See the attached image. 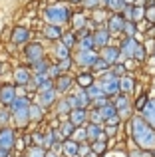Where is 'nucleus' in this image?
I'll return each mask as SVG.
<instances>
[{
	"label": "nucleus",
	"instance_id": "f257e3e1",
	"mask_svg": "<svg viewBox=\"0 0 155 157\" xmlns=\"http://www.w3.org/2000/svg\"><path fill=\"white\" fill-rule=\"evenodd\" d=\"M131 135L141 149H153L155 147V129L139 115L131 119Z\"/></svg>",
	"mask_w": 155,
	"mask_h": 157
},
{
	"label": "nucleus",
	"instance_id": "f03ea898",
	"mask_svg": "<svg viewBox=\"0 0 155 157\" xmlns=\"http://www.w3.org/2000/svg\"><path fill=\"white\" fill-rule=\"evenodd\" d=\"M30 98L18 94L16 100L8 105V111H10V119H12V127L16 129H26L30 125V117H28V107H30Z\"/></svg>",
	"mask_w": 155,
	"mask_h": 157
},
{
	"label": "nucleus",
	"instance_id": "7ed1b4c3",
	"mask_svg": "<svg viewBox=\"0 0 155 157\" xmlns=\"http://www.w3.org/2000/svg\"><path fill=\"white\" fill-rule=\"evenodd\" d=\"M44 20H46V24L64 26L66 22H70V10L62 4H52L44 10Z\"/></svg>",
	"mask_w": 155,
	"mask_h": 157
},
{
	"label": "nucleus",
	"instance_id": "20e7f679",
	"mask_svg": "<svg viewBox=\"0 0 155 157\" xmlns=\"http://www.w3.org/2000/svg\"><path fill=\"white\" fill-rule=\"evenodd\" d=\"M22 56H24V62H26V66H30V64H34V62L42 60V58H46V48H44L40 42H34V40H30V42H28L26 46L22 48Z\"/></svg>",
	"mask_w": 155,
	"mask_h": 157
},
{
	"label": "nucleus",
	"instance_id": "39448f33",
	"mask_svg": "<svg viewBox=\"0 0 155 157\" xmlns=\"http://www.w3.org/2000/svg\"><path fill=\"white\" fill-rule=\"evenodd\" d=\"M16 137H18V129H16V127H12V125L0 127V149H6V151L12 153Z\"/></svg>",
	"mask_w": 155,
	"mask_h": 157
},
{
	"label": "nucleus",
	"instance_id": "423d86ee",
	"mask_svg": "<svg viewBox=\"0 0 155 157\" xmlns=\"http://www.w3.org/2000/svg\"><path fill=\"white\" fill-rule=\"evenodd\" d=\"M18 96V88L12 82H0V105L8 107Z\"/></svg>",
	"mask_w": 155,
	"mask_h": 157
},
{
	"label": "nucleus",
	"instance_id": "0eeeda50",
	"mask_svg": "<svg viewBox=\"0 0 155 157\" xmlns=\"http://www.w3.org/2000/svg\"><path fill=\"white\" fill-rule=\"evenodd\" d=\"M32 40V32L26 26H14L10 32V44L12 46H26Z\"/></svg>",
	"mask_w": 155,
	"mask_h": 157
},
{
	"label": "nucleus",
	"instance_id": "6e6552de",
	"mask_svg": "<svg viewBox=\"0 0 155 157\" xmlns=\"http://www.w3.org/2000/svg\"><path fill=\"white\" fill-rule=\"evenodd\" d=\"M32 80V72L28 66H16L14 70H12V84L16 86V88H24V86H28Z\"/></svg>",
	"mask_w": 155,
	"mask_h": 157
},
{
	"label": "nucleus",
	"instance_id": "1a4fd4ad",
	"mask_svg": "<svg viewBox=\"0 0 155 157\" xmlns=\"http://www.w3.org/2000/svg\"><path fill=\"white\" fill-rule=\"evenodd\" d=\"M56 100H58V94H56L54 88L50 90H44V92H36L34 98H32V101H36L38 105H42L44 109H48V107H52L56 104Z\"/></svg>",
	"mask_w": 155,
	"mask_h": 157
},
{
	"label": "nucleus",
	"instance_id": "9d476101",
	"mask_svg": "<svg viewBox=\"0 0 155 157\" xmlns=\"http://www.w3.org/2000/svg\"><path fill=\"white\" fill-rule=\"evenodd\" d=\"M100 88L104 90L105 96H115L119 92V78H115L113 74H105L100 82Z\"/></svg>",
	"mask_w": 155,
	"mask_h": 157
},
{
	"label": "nucleus",
	"instance_id": "9b49d317",
	"mask_svg": "<svg viewBox=\"0 0 155 157\" xmlns=\"http://www.w3.org/2000/svg\"><path fill=\"white\" fill-rule=\"evenodd\" d=\"M68 104L70 107L74 109V107H81V109H88V105H92V100L88 98V94H85V90H80L78 94H70V96H66Z\"/></svg>",
	"mask_w": 155,
	"mask_h": 157
},
{
	"label": "nucleus",
	"instance_id": "f8f14e48",
	"mask_svg": "<svg viewBox=\"0 0 155 157\" xmlns=\"http://www.w3.org/2000/svg\"><path fill=\"white\" fill-rule=\"evenodd\" d=\"M72 84H74V80H72L68 74H60L58 78L54 80V90L58 96H62V94H68L72 88Z\"/></svg>",
	"mask_w": 155,
	"mask_h": 157
},
{
	"label": "nucleus",
	"instance_id": "ddd939ff",
	"mask_svg": "<svg viewBox=\"0 0 155 157\" xmlns=\"http://www.w3.org/2000/svg\"><path fill=\"white\" fill-rule=\"evenodd\" d=\"M78 36H80V40H78V46H80V50H93L96 52V44H93V34L88 30H78Z\"/></svg>",
	"mask_w": 155,
	"mask_h": 157
},
{
	"label": "nucleus",
	"instance_id": "4468645a",
	"mask_svg": "<svg viewBox=\"0 0 155 157\" xmlns=\"http://www.w3.org/2000/svg\"><path fill=\"white\" fill-rule=\"evenodd\" d=\"M97 56H96V52H93V50H78L74 62H76L78 66H85V68H89V66L93 64Z\"/></svg>",
	"mask_w": 155,
	"mask_h": 157
},
{
	"label": "nucleus",
	"instance_id": "2eb2a0df",
	"mask_svg": "<svg viewBox=\"0 0 155 157\" xmlns=\"http://www.w3.org/2000/svg\"><path fill=\"white\" fill-rule=\"evenodd\" d=\"M44 115H46V109H44L42 105H38L36 101H30V107H28V117H30V123H32V125L40 123L44 119Z\"/></svg>",
	"mask_w": 155,
	"mask_h": 157
},
{
	"label": "nucleus",
	"instance_id": "dca6fc26",
	"mask_svg": "<svg viewBox=\"0 0 155 157\" xmlns=\"http://www.w3.org/2000/svg\"><path fill=\"white\" fill-rule=\"evenodd\" d=\"M85 133H88V139H92V141H105L108 139L105 131L97 123H88L85 125Z\"/></svg>",
	"mask_w": 155,
	"mask_h": 157
},
{
	"label": "nucleus",
	"instance_id": "f3484780",
	"mask_svg": "<svg viewBox=\"0 0 155 157\" xmlns=\"http://www.w3.org/2000/svg\"><path fill=\"white\" fill-rule=\"evenodd\" d=\"M123 16L119 14V12H115L113 16H109V22H108V32L109 34H119V32H123Z\"/></svg>",
	"mask_w": 155,
	"mask_h": 157
},
{
	"label": "nucleus",
	"instance_id": "a211bd4d",
	"mask_svg": "<svg viewBox=\"0 0 155 157\" xmlns=\"http://www.w3.org/2000/svg\"><path fill=\"white\" fill-rule=\"evenodd\" d=\"M62 26H54V24H46V26L42 28V36L46 40H50V42H58L60 38H62Z\"/></svg>",
	"mask_w": 155,
	"mask_h": 157
},
{
	"label": "nucleus",
	"instance_id": "6ab92c4d",
	"mask_svg": "<svg viewBox=\"0 0 155 157\" xmlns=\"http://www.w3.org/2000/svg\"><path fill=\"white\" fill-rule=\"evenodd\" d=\"M85 117H88V111L81 109V107H74V109L68 113V121L74 123L76 127H81L85 123Z\"/></svg>",
	"mask_w": 155,
	"mask_h": 157
},
{
	"label": "nucleus",
	"instance_id": "aec40b11",
	"mask_svg": "<svg viewBox=\"0 0 155 157\" xmlns=\"http://www.w3.org/2000/svg\"><path fill=\"white\" fill-rule=\"evenodd\" d=\"M93 34V44H96V50L97 48H105V46H109V38H112V34L108 32V28H101V30H97V32H92Z\"/></svg>",
	"mask_w": 155,
	"mask_h": 157
},
{
	"label": "nucleus",
	"instance_id": "412c9836",
	"mask_svg": "<svg viewBox=\"0 0 155 157\" xmlns=\"http://www.w3.org/2000/svg\"><path fill=\"white\" fill-rule=\"evenodd\" d=\"M141 111H143V119L155 129V100H147Z\"/></svg>",
	"mask_w": 155,
	"mask_h": 157
},
{
	"label": "nucleus",
	"instance_id": "4be33fe9",
	"mask_svg": "<svg viewBox=\"0 0 155 157\" xmlns=\"http://www.w3.org/2000/svg\"><path fill=\"white\" fill-rule=\"evenodd\" d=\"M54 107H56V115H58V117L68 119V113L72 111V107H70V104H68L66 98H58L56 104H54Z\"/></svg>",
	"mask_w": 155,
	"mask_h": 157
},
{
	"label": "nucleus",
	"instance_id": "5701e85b",
	"mask_svg": "<svg viewBox=\"0 0 155 157\" xmlns=\"http://www.w3.org/2000/svg\"><path fill=\"white\" fill-rule=\"evenodd\" d=\"M101 58H104L105 62H108L109 66H113L117 62V58H119V48H115V46H105V48H101Z\"/></svg>",
	"mask_w": 155,
	"mask_h": 157
},
{
	"label": "nucleus",
	"instance_id": "b1692460",
	"mask_svg": "<svg viewBox=\"0 0 155 157\" xmlns=\"http://www.w3.org/2000/svg\"><path fill=\"white\" fill-rule=\"evenodd\" d=\"M78 145L80 143L74 139H64L62 141V155L64 157H76L78 155Z\"/></svg>",
	"mask_w": 155,
	"mask_h": 157
},
{
	"label": "nucleus",
	"instance_id": "393cba45",
	"mask_svg": "<svg viewBox=\"0 0 155 157\" xmlns=\"http://www.w3.org/2000/svg\"><path fill=\"white\" fill-rule=\"evenodd\" d=\"M50 64H52V62L48 60V58H42V60H38V62H34V64H30L28 68H30L32 74H46L48 68H50Z\"/></svg>",
	"mask_w": 155,
	"mask_h": 157
},
{
	"label": "nucleus",
	"instance_id": "a878e982",
	"mask_svg": "<svg viewBox=\"0 0 155 157\" xmlns=\"http://www.w3.org/2000/svg\"><path fill=\"white\" fill-rule=\"evenodd\" d=\"M74 129H76V125H74V123H70L68 119H64V121L58 125V133L62 135V139H70L72 133H74Z\"/></svg>",
	"mask_w": 155,
	"mask_h": 157
},
{
	"label": "nucleus",
	"instance_id": "bb28decb",
	"mask_svg": "<svg viewBox=\"0 0 155 157\" xmlns=\"http://www.w3.org/2000/svg\"><path fill=\"white\" fill-rule=\"evenodd\" d=\"M54 56H56V60H66V58H70V48H66L62 42H54Z\"/></svg>",
	"mask_w": 155,
	"mask_h": 157
},
{
	"label": "nucleus",
	"instance_id": "cd10ccee",
	"mask_svg": "<svg viewBox=\"0 0 155 157\" xmlns=\"http://www.w3.org/2000/svg\"><path fill=\"white\" fill-rule=\"evenodd\" d=\"M119 90H123V92L131 94L133 90H135V80H133V78H129V76L119 78Z\"/></svg>",
	"mask_w": 155,
	"mask_h": 157
},
{
	"label": "nucleus",
	"instance_id": "c85d7f7f",
	"mask_svg": "<svg viewBox=\"0 0 155 157\" xmlns=\"http://www.w3.org/2000/svg\"><path fill=\"white\" fill-rule=\"evenodd\" d=\"M60 42L64 44L66 48H74L78 44V36L74 32H62V38H60Z\"/></svg>",
	"mask_w": 155,
	"mask_h": 157
},
{
	"label": "nucleus",
	"instance_id": "c756f323",
	"mask_svg": "<svg viewBox=\"0 0 155 157\" xmlns=\"http://www.w3.org/2000/svg\"><path fill=\"white\" fill-rule=\"evenodd\" d=\"M135 38H125L123 40V44H121V50L119 52H123L125 56H129V58H133V50H135Z\"/></svg>",
	"mask_w": 155,
	"mask_h": 157
},
{
	"label": "nucleus",
	"instance_id": "7c9ffc66",
	"mask_svg": "<svg viewBox=\"0 0 155 157\" xmlns=\"http://www.w3.org/2000/svg\"><path fill=\"white\" fill-rule=\"evenodd\" d=\"M24 157H46V149L38 145H30L24 149Z\"/></svg>",
	"mask_w": 155,
	"mask_h": 157
},
{
	"label": "nucleus",
	"instance_id": "2f4dec72",
	"mask_svg": "<svg viewBox=\"0 0 155 157\" xmlns=\"http://www.w3.org/2000/svg\"><path fill=\"white\" fill-rule=\"evenodd\" d=\"M76 82H78V86H80L81 90H85L88 86L93 84V76H92V74H85V72H84V74H80V76L76 78Z\"/></svg>",
	"mask_w": 155,
	"mask_h": 157
},
{
	"label": "nucleus",
	"instance_id": "473e14b6",
	"mask_svg": "<svg viewBox=\"0 0 155 157\" xmlns=\"http://www.w3.org/2000/svg\"><path fill=\"white\" fill-rule=\"evenodd\" d=\"M85 94H88V98H89V100H96V98L105 96V94H104V90H101L100 86H96V84L88 86V88H85Z\"/></svg>",
	"mask_w": 155,
	"mask_h": 157
},
{
	"label": "nucleus",
	"instance_id": "72a5a7b5",
	"mask_svg": "<svg viewBox=\"0 0 155 157\" xmlns=\"http://www.w3.org/2000/svg\"><path fill=\"white\" fill-rule=\"evenodd\" d=\"M97 109H100V113H101V117H104V121H105L108 117H112V115L117 113V109H115V105H113V104H105V105L97 107Z\"/></svg>",
	"mask_w": 155,
	"mask_h": 157
},
{
	"label": "nucleus",
	"instance_id": "f704fd0d",
	"mask_svg": "<svg viewBox=\"0 0 155 157\" xmlns=\"http://www.w3.org/2000/svg\"><path fill=\"white\" fill-rule=\"evenodd\" d=\"M6 125H12L10 111H8V107H2V105H0V127H6Z\"/></svg>",
	"mask_w": 155,
	"mask_h": 157
},
{
	"label": "nucleus",
	"instance_id": "c9c22d12",
	"mask_svg": "<svg viewBox=\"0 0 155 157\" xmlns=\"http://www.w3.org/2000/svg\"><path fill=\"white\" fill-rule=\"evenodd\" d=\"M70 139H74V141H78V143H84L85 139H88V133H85V127H76Z\"/></svg>",
	"mask_w": 155,
	"mask_h": 157
},
{
	"label": "nucleus",
	"instance_id": "e433bc0d",
	"mask_svg": "<svg viewBox=\"0 0 155 157\" xmlns=\"http://www.w3.org/2000/svg\"><path fill=\"white\" fill-rule=\"evenodd\" d=\"M89 68H92L93 72H105V70L109 68V64L104 60V58H96V60H93V64L89 66Z\"/></svg>",
	"mask_w": 155,
	"mask_h": 157
},
{
	"label": "nucleus",
	"instance_id": "4c0bfd02",
	"mask_svg": "<svg viewBox=\"0 0 155 157\" xmlns=\"http://www.w3.org/2000/svg\"><path fill=\"white\" fill-rule=\"evenodd\" d=\"M72 26H74L76 30H81L84 26H88V20H85V16L74 14V16H72Z\"/></svg>",
	"mask_w": 155,
	"mask_h": 157
},
{
	"label": "nucleus",
	"instance_id": "58836bf2",
	"mask_svg": "<svg viewBox=\"0 0 155 157\" xmlns=\"http://www.w3.org/2000/svg\"><path fill=\"white\" fill-rule=\"evenodd\" d=\"M105 6H109L113 12H121L123 6H125V2L123 0H105Z\"/></svg>",
	"mask_w": 155,
	"mask_h": 157
},
{
	"label": "nucleus",
	"instance_id": "ea45409f",
	"mask_svg": "<svg viewBox=\"0 0 155 157\" xmlns=\"http://www.w3.org/2000/svg\"><path fill=\"white\" fill-rule=\"evenodd\" d=\"M30 137H32V145H38V147L44 145V133L42 131H32Z\"/></svg>",
	"mask_w": 155,
	"mask_h": 157
},
{
	"label": "nucleus",
	"instance_id": "a19ab883",
	"mask_svg": "<svg viewBox=\"0 0 155 157\" xmlns=\"http://www.w3.org/2000/svg\"><path fill=\"white\" fill-rule=\"evenodd\" d=\"M123 32L127 34V38H133V34L137 32V26H135V22H129V20H127V22L123 24Z\"/></svg>",
	"mask_w": 155,
	"mask_h": 157
},
{
	"label": "nucleus",
	"instance_id": "79ce46f5",
	"mask_svg": "<svg viewBox=\"0 0 155 157\" xmlns=\"http://www.w3.org/2000/svg\"><path fill=\"white\" fill-rule=\"evenodd\" d=\"M133 58H135L137 62H143V60H145V50H143V46H141L139 42L135 44V50H133Z\"/></svg>",
	"mask_w": 155,
	"mask_h": 157
},
{
	"label": "nucleus",
	"instance_id": "37998d69",
	"mask_svg": "<svg viewBox=\"0 0 155 157\" xmlns=\"http://www.w3.org/2000/svg\"><path fill=\"white\" fill-rule=\"evenodd\" d=\"M58 68L62 74H68V70L72 68V58H66V60H58Z\"/></svg>",
	"mask_w": 155,
	"mask_h": 157
},
{
	"label": "nucleus",
	"instance_id": "c03bdc74",
	"mask_svg": "<svg viewBox=\"0 0 155 157\" xmlns=\"http://www.w3.org/2000/svg\"><path fill=\"white\" fill-rule=\"evenodd\" d=\"M89 123H97V125H100V123H104V117H101V113H100V109H93L92 113H89Z\"/></svg>",
	"mask_w": 155,
	"mask_h": 157
},
{
	"label": "nucleus",
	"instance_id": "a18cd8bd",
	"mask_svg": "<svg viewBox=\"0 0 155 157\" xmlns=\"http://www.w3.org/2000/svg\"><path fill=\"white\" fill-rule=\"evenodd\" d=\"M89 149H92L93 153H104L105 151V141H92Z\"/></svg>",
	"mask_w": 155,
	"mask_h": 157
},
{
	"label": "nucleus",
	"instance_id": "49530a36",
	"mask_svg": "<svg viewBox=\"0 0 155 157\" xmlns=\"http://www.w3.org/2000/svg\"><path fill=\"white\" fill-rule=\"evenodd\" d=\"M143 14H145V10H143V8L135 6V8L131 10V22H137V20H141V18H143Z\"/></svg>",
	"mask_w": 155,
	"mask_h": 157
},
{
	"label": "nucleus",
	"instance_id": "de8ad7c7",
	"mask_svg": "<svg viewBox=\"0 0 155 157\" xmlns=\"http://www.w3.org/2000/svg\"><path fill=\"white\" fill-rule=\"evenodd\" d=\"M89 153H92L89 145H85V143H80V145H78V155L76 157H88Z\"/></svg>",
	"mask_w": 155,
	"mask_h": 157
},
{
	"label": "nucleus",
	"instance_id": "09e8293b",
	"mask_svg": "<svg viewBox=\"0 0 155 157\" xmlns=\"http://www.w3.org/2000/svg\"><path fill=\"white\" fill-rule=\"evenodd\" d=\"M115 109L119 111V109H125V107H127V98L125 96H117V100H115Z\"/></svg>",
	"mask_w": 155,
	"mask_h": 157
},
{
	"label": "nucleus",
	"instance_id": "8fccbe9b",
	"mask_svg": "<svg viewBox=\"0 0 155 157\" xmlns=\"http://www.w3.org/2000/svg\"><path fill=\"white\" fill-rule=\"evenodd\" d=\"M100 2H101V0H81V4H84L85 8H92V10H93V8H97V4H100Z\"/></svg>",
	"mask_w": 155,
	"mask_h": 157
},
{
	"label": "nucleus",
	"instance_id": "3c124183",
	"mask_svg": "<svg viewBox=\"0 0 155 157\" xmlns=\"http://www.w3.org/2000/svg\"><path fill=\"white\" fill-rule=\"evenodd\" d=\"M145 18H147V20H151V22H155V6H149L147 8V10H145Z\"/></svg>",
	"mask_w": 155,
	"mask_h": 157
},
{
	"label": "nucleus",
	"instance_id": "603ef678",
	"mask_svg": "<svg viewBox=\"0 0 155 157\" xmlns=\"http://www.w3.org/2000/svg\"><path fill=\"white\" fill-rule=\"evenodd\" d=\"M92 104H93V105H97V107L105 105V104H108V96H101V98H96V100H92Z\"/></svg>",
	"mask_w": 155,
	"mask_h": 157
},
{
	"label": "nucleus",
	"instance_id": "864d4df0",
	"mask_svg": "<svg viewBox=\"0 0 155 157\" xmlns=\"http://www.w3.org/2000/svg\"><path fill=\"white\" fill-rule=\"evenodd\" d=\"M119 113H115V115H112V117H108L105 119V121H108V125H117V123H119Z\"/></svg>",
	"mask_w": 155,
	"mask_h": 157
},
{
	"label": "nucleus",
	"instance_id": "5fc2aeb1",
	"mask_svg": "<svg viewBox=\"0 0 155 157\" xmlns=\"http://www.w3.org/2000/svg\"><path fill=\"white\" fill-rule=\"evenodd\" d=\"M112 72H113V76H115V78H119L121 74H125V68H123V66H113Z\"/></svg>",
	"mask_w": 155,
	"mask_h": 157
},
{
	"label": "nucleus",
	"instance_id": "6e6d98bb",
	"mask_svg": "<svg viewBox=\"0 0 155 157\" xmlns=\"http://www.w3.org/2000/svg\"><path fill=\"white\" fill-rule=\"evenodd\" d=\"M145 101H147V96H141V98H139V101H137V105H135V109H137V111H141V107L145 105Z\"/></svg>",
	"mask_w": 155,
	"mask_h": 157
},
{
	"label": "nucleus",
	"instance_id": "4d7b16f0",
	"mask_svg": "<svg viewBox=\"0 0 155 157\" xmlns=\"http://www.w3.org/2000/svg\"><path fill=\"white\" fill-rule=\"evenodd\" d=\"M46 157H60L56 151H52V149H46Z\"/></svg>",
	"mask_w": 155,
	"mask_h": 157
},
{
	"label": "nucleus",
	"instance_id": "13d9d810",
	"mask_svg": "<svg viewBox=\"0 0 155 157\" xmlns=\"http://www.w3.org/2000/svg\"><path fill=\"white\" fill-rule=\"evenodd\" d=\"M4 68H6V64H4V62H2V60H0V78H2V76H4Z\"/></svg>",
	"mask_w": 155,
	"mask_h": 157
},
{
	"label": "nucleus",
	"instance_id": "bf43d9fd",
	"mask_svg": "<svg viewBox=\"0 0 155 157\" xmlns=\"http://www.w3.org/2000/svg\"><path fill=\"white\" fill-rule=\"evenodd\" d=\"M10 155V151H6V149H0V157H8Z\"/></svg>",
	"mask_w": 155,
	"mask_h": 157
},
{
	"label": "nucleus",
	"instance_id": "052dcab7",
	"mask_svg": "<svg viewBox=\"0 0 155 157\" xmlns=\"http://www.w3.org/2000/svg\"><path fill=\"white\" fill-rule=\"evenodd\" d=\"M70 4H81V0H70Z\"/></svg>",
	"mask_w": 155,
	"mask_h": 157
},
{
	"label": "nucleus",
	"instance_id": "680f3d73",
	"mask_svg": "<svg viewBox=\"0 0 155 157\" xmlns=\"http://www.w3.org/2000/svg\"><path fill=\"white\" fill-rule=\"evenodd\" d=\"M14 157H24V153H18V155H14Z\"/></svg>",
	"mask_w": 155,
	"mask_h": 157
},
{
	"label": "nucleus",
	"instance_id": "e2e57ef3",
	"mask_svg": "<svg viewBox=\"0 0 155 157\" xmlns=\"http://www.w3.org/2000/svg\"><path fill=\"white\" fill-rule=\"evenodd\" d=\"M151 155H153V157H155V149H151Z\"/></svg>",
	"mask_w": 155,
	"mask_h": 157
},
{
	"label": "nucleus",
	"instance_id": "0e129e2a",
	"mask_svg": "<svg viewBox=\"0 0 155 157\" xmlns=\"http://www.w3.org/2000/svg\"><path fill=\"white\" fill-rule=\"evenodd\" d=\"M8 157H14V155H12V153H10V155H8Z\"/></svg>",
	"mask_w": 155,
	"mask_h": 157
},
{
	"label": "nucleus",
	"instance_id": "69168bd1",
	"mask_svg": "<svg viewBox=\"0 0 155 157\" xmlns=\"http://www.w3.org/2000/svg\"><path fill=\"white\" fill-rule=\"evenodd\" d=\"M153 54H155V46H153Z\"/></svg>",
	"mask_w": 155,
	"mask_h": 157
}]
</instances>
